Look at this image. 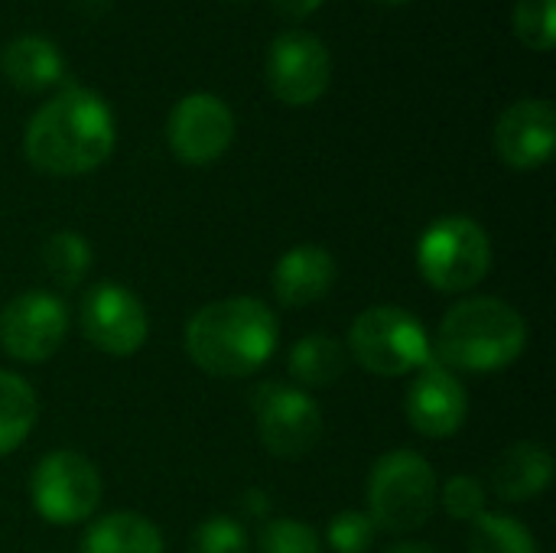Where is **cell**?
I'll use <instances>...</instances> for the list:
<instances>
[{
	"mask_svg": "<svg viewBox=\"0 0 556 553\" xmlns=\"http://www.w3.org/2000/svg\"><path fill=\"white\" fill-rule=\"evenodd\" d=\"M114 140L117 130L108 101L94 88L65 85L33 111L23 134V150L42 173L81 176L111 156Z\"/></svg>",
	"mask_w": 556,
	"mask_h": 553,
	"instance_id": "1",
	"label": "cell"
},
{
	"mask_svg": "<svg viewBox=\"0 0 556 553\" xmlns=\"http://www.w3.org/2000/svg\"><path fill=\"white\" fill-rule=\"evenodd\" d=\"M277 339V316L254 297L215 300L186 323L189 359L215 378H248L261 372L270 362Z\"/></svg>",
	"mask_w": 556,
	"mask_h": 553,
	"instance_id": "2",
	"label": "cell"
},
{
	"mask_svg": "<svg viewBox=\"0 0 556 553\" xmlns=\"http://www.w3.org/2000/svg\"><path fill=\"white\" fill-rule=\"evenodd\" d=\"M528 345L525 316L498 297H469L446 310L437 332V362L469 375H492L521 359Z\"/></svg>",
	"mask_w": 556,
	"mask_h": 553,
	"instance_id": "3",
	"label": "cell"
},
{
	"mask_svg": "<svg viewBox=\"0 0 556 553\" xmlns=\"http://www.w3.org/2000/svg\"><path fill=\"white\" fill-rule=\"evenodd\" d=\"M437 473L414 450H391L368 473V515L378 531H420L437 512Z\"/></svg>",
	"mask_w": 556,
	"mask_h": 553,
	"instance_id": "4",
	"label": "cell"
},
{
	"mask_svg": "<svg viewBox=\"0 0 556 553\" xmlns=\"http://www.w3.org/2000/svg\"><path fill=\"white\" fill-rule=\"evenodd\" d=\"M417 271L440 293H466L492 271V238L469 215H443L420 235Z\"/></svg>",
	"mask_w": 556,
	"mask_h": 553,
	"instance_id": "5",
	"label": "cell"
},
{
	"mask_svg": "<svg viewBox=\"0 0 556 553\" xmlns=\"http://www.w3.org/2000/svg\"><path fill=\"white\" fill-rule=\"evenodd\" d=\"M349 352L365 372L401 378L420 372L433 359V342L410 310L371 306L355 316L349 329Z\"/></svg>",
	"mask_w": 556,
	"mask_h": 553,
	"instance_id": "6",
	"label": "cell"
},
{
	"mask_svg": "<svg viewBox=\"0 0 556 553\" xmlns=\"http://www.w3.org/2000/svg\"><path fill=\"white\" fill-rule=\"evenodd\" d=\"M29 499L49 525L88 521L101 502L98 466L75 450L46 453L29 476Z\"/></svg>",
	"mask_w": 556,
	"mask_h": 553,
	"instance_id": "7",
	"label": "cell"
},
{
	"mask_svg": "<svg viewBox=\"0 0 556 553\" xmlns=\"http://www.w3.org/2000/svg\"><path fill=\"white\" fill-rule=\"evenodd\" d=\"M251 411L261 443L280 460H300L313 453L323 437V411L316 398L296 385L264 381L251 398Z\"/></svg>",
	"mask_w": 556,
	"mask_h": 553,
	"instance_id": "8",
	"label": "cell"
},
{
	"mask_svg": "<svg viewBox=\"0 0 556 553\" xmlns=\"http://www.w3.org/2000/svg\"><path fill=\"white\" fill-rule=\"evenodd\" d=\"M78 323H81L85 339L98 352L117 355V359L140 352L150 336L147 306L140 303L134 290L114 280H101L88 287L78 306Z\"/></svg>",
	"mask_w": 556,
	"mask_h": 553,
	"instance_id": "9",
	"label": "cell"
},
{
	"mask_svg": "<svg viewBox=\"0 0 556 553\" xmlns=\"http://www.w3.org/2000/svg\"><path fill=\"white\" fill-rule=\"evenodd\" d=\"M68 332V310L49 290H26L0 310V349L16 362L52 359Z\"/></svg>",
	"mask_w": 556,
	"mask_h": 553,
	"instance_id": "10",
	"label": "cell"
},
{
	"mask_svg": "<svg viewBox=\"0 0 556 553\" xmlns=\"http://www.w3.org/2000/svg\"><path fill=\"white\" fill-rule=\"evenodd\" d=\"M332 75L326 42L309 29H287L267 49V85L287 104H313Z\"/></svg>",
	"mask_w": 556,
	"mask_h": 553,
	"instance_id": "11",
	"label": "cell"
},
{
	"mask_svg": "<svg viewBox=\"0 0 556 553\" xmlns=\"http://www.w3.org/2000/svg\"><path fill=\"white\" fill-rule=\"evenodd\" d=\"M166 140L173 153L189 166L215 163L235 140V114L218 95L192 91L173 104Z\"/></svg>",
	"mask_w": 556,
	"mask_h": 553,
	"instance_id": "12",
	"label": "cell"
},
{
	"mask_svg": "<svg viewBox=\"0 0 556 553\" xmlns=\"http://www.w3.org/2000/svg\"><path fill=\"white\" fill-rule=\"evenodd\" d=\"M407 424L427 440H446L463 430L469 417V394L459 375L430 359L407 388L404 398Z\"/></svg>",
	"mask_w": 556,
	"mask_h": 553,
	"instance_id": "13",
	"label": "cell"
},
{
	"mask_svg": "<svg viewBox=\"0 0 556 553\" xmlns=\"http://www.w3.org/2000/svg\"><path fill=\"white\" fill-rule=\"evenodd\" d=\"M556 143V111L547 98H521L495 124V153L515 169H538Z\"/></svg>",
	"mask_w": 556,
	"mask_h": 553,
	"instance_id": "14",
	"label": "cell"
},
{
	"mask_svg": "<svg viewBox=\"0 0 556 553\" xmlns=\"http://www.w3.org/2000/svg\"><path fill=\"white\" fill-rule=\"evenodd\" d=\"M336 274H339L336 257L326 248H319V244H296L274 267V277H270L274 297L287 310L313 306V303H319L332 290Z\"/></svg>",
	"mask_w": 556,
	"mask_h": 553,
	"instance_id": "15",
	"label": "cell"
},
{
	"mask_svg": "<svg viewBox=\"0 0 556 553\" xmlns=\"http://www.w3.org/2000/svg\"><path fill=\"white\" fill-rule=\"evenodd\" d=\"M554 482V456L544 443H511L492 466V489L505 502H531Z\"/></svg>",
	"mask_w": 556,
	"mask_h": 553,
	"instance_id": "16",
	"label": "cell"
},
{
	"mask_svg": "<svg viewBox=\"0 0 556 553\" xmlns=\"http://www.w3.org/2000/svg\"><path fill=\"white\" fill-rule=\"evenodd\" d=\"M0 68L20 91H46L62 81L65 55L59 52V46L49 36L20 33L3 46Z\"/></svg>",
	"mask_w": 556,
	"mask_h": 553,
	"instance_id": "17",
	"label": "cell"
},
{
	"mask_svg": "<svg viewBox=\"0 0 556 553\" xmlns=\"http://www.w3.org/2000/svg\"><path fill=\"white\" fill-rule=\"evenodd\" d=\"M78 553H166L160 528L137 512H111L88 525Z\"/></svg>",
	"mask_w": 556,
	"mask_h": 553,
	"instance_id": "18",
	"label": "cell"
},
{
	"mask_svg": "<svg viewBox=\"0 0 556 553\" xmlns=\"http://www.w3.org/2000/svg\"><path fill=\"white\" fill-rule=\"evenodd\" d=\"M290 375L303 388H329L345 375L349 352L329 332H309L290 349Z\"/></svg>",
	"mask_w": 556,
	"mask_h": 553,
	"instance_id": "19",
	"label": "cell"
},
{
	"mask_svg": "<svg viewBox=\"0 0 556 553\" xmlns=\"http://www.w3.org/2000/svg\"><path fill=\"white\" fill-rule=\"evenodd\" d=\"M39 417L36 391L26 378L0 368V456L26 443Z\"/></svg>",
	"mask_w": 556,
	"mask_h": 553,
	"instance_id": "20",
	"label": "cell"
},
{
	"mask_svg": "<svg viewBox=\"0 0 556 553\" xmlns=\"http://www.w3.org/2000/svg\"><path fill=\"white\" fill-rule=\"evenodd\" d=\"M39 257H42V267L52 277V284L62 287V290L81 287L88 271H91V244H88V238L78 235V231H68V228L52 231L42 241Z\"/></svg>",
	"mask_w": 556,
	"mask_h": 553,
	"instance_id": "21",
	"label": "cell"
},
{
	"mask_svg": "<svg viewBox=\"0 0 556 553\" xmlns=\"http://www.w3.org/2000/svg\"><path fill=\"white\" fill-rule=\"evenodd\" d=\"M469 553H541L538 538L511 515L482 512L472 521Z\"/></svg>",
	"mask_w": 556,
	"mask_h": 553,
	"instance_id": "22",
	"label": "cell"
},
{
	"mask_svg": "<svg viewBox=\"0 0 556 553\" xmlns=\"http://www.w3.org/2000/svg\"><path fill=\"white\" fill-rule=\"evenodd\" d=\"M189 553H251V538L238 518L208 515L189 535Z\"/></svg>",
	"mask_w": 556,
	"mask_h": 553,
	"instance_id": "23",
	"label": "cell"
},
{
	"mask_svg": "<svg viewBox=\"0 0 556 553\" xmlns=\"http://www.w3.org/2000/svg\"><path fill=\"white\" fill-rule=\"evenodd\" d=\"M257 553H323V541L306 521L274 518L261 528Z\"/></svg>",
	"mask_w": 556,
	"mask_h": 553,
	"instance_id": "24",
	"label": "cell"
},
{
	"mask_svg": "<svg viewBox=\"0 0 556 553\" xmlns=\"http://www.w3.org/2000/svg\"><path fill=\"white\" fill-rule=\"evenodd\" d=\"M515 29L531 49H554L556 0H518Z\"/></svg>",
	"mask_w": 556,
	"mask_h": 553,
	"instance_id": "25",
	"label": "cell"
},
{
	"mask_svg": "<svg viewBox=\"0 0 556 553\" xmlns=\"http://www.w3.org/2000/svg\"><path fill=\"white\" fill-rule=\"evenodd\" d=\"M375 538L378 525L368 512H339L326 528V541L336 553H368Z\"/></svg>",
	"mask_w": 556,
	"mask_h": 553,
	"instance_id": "26",
	"label": "cell"
},
{
	"mask_svg": "<svg viewBox=\"0 0 556 553\" xmlns=\"http://www.w3.org/2000/svg\"><path fill=\"white\" fill-rule=\"evenodd\" d=\"M437 502H443V508H446L450 518L472 525L485 512V489H482V482L476 476H466L463 473V476H453V479L443 482Z\"/></svg>",
	"mask_w": 556,
	"mask_h": 553,
	"instance_id": "27",
	"label": "cell"
},
{
	"mask_svg": "<svg viewBox=\"0 0 556 553\" xmlns=\"http://www.w3.org/2000/svg\"><path fill=\"white\" fill-rule=\"evenodd\" d=\"M270 3H274L283 16H296V20H300V16H306V13H313L323 0H270Z\"/></svg>",
	"mask_w": 556,
	"mask_h": 553,
	"instance_id": "28",
	"label": "cell"
},
{
	"mask_svg": "<svg viewBox=\"0 0 556 553\" xmlns=\"http://www.w3.org/2000/svg\"><path fill=\"white\" fill-rule=\"evenodd\" d=\"M388 553H440L433 544H420V541H404V544H394Z\"/></svg>",
	"mask_w": 556,
	"mask_h": 553,
	"instance_id": "29",
	"label": "cell"
},
{
	"mask_svg": "<svg viewBox=\"0 0 556 553\" xmlns=\"http://www.w3.org/2000/svg\"><path fill=\"white\" fill-rule=\"evenodd\" d=\"M384 3H404V0H384Z\"/></svg>",
	"mask_w": 556,
	"mask_h": 553,
	"instance_id": "30",
	"label": "cell"
}]
</instances>
